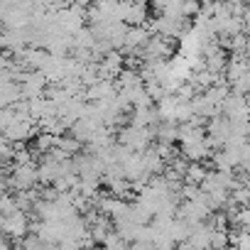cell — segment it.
Listing matches in <instances>:
<instances>
[{
	"label": "cell",
	"instance_id": "6da1fadb",
	"mask_svg": "<svg viewBox=\"0 0 250 250\" xmlns=\"http://www.w3.org/2000/svg\"><path fill=\"white\" fill-rule=\"evenodd\" d=\"M0 233H8L15 240V245H18L30 233V213L25 208H18V211H13L8 216L0 213Z\"/></svg>",
	"mask_w": 250,
	"mask_h": 250
},
{
	"label": "cell",
	"instance_id": "7a4b0ae2",
	"mask_svg": "<svg viewBox=\"0 0 250 250\" xmlns=\"http://www.w3.org/2000/svg\"><path fill=\"white\" fill-rule=\"evenodd\" d=\"M13 189L15 191H25V189H32L40 184V165L37 162H27V165H15L13 174Z\"/></svg>",
	"mask_w": 250,
	"mask_h": 250
},
{
	"label": "cell",
	"instance_id": "3957f363",
	"mask_svg": "<svg viewBox=\"0 0 250 250\" xmlns=\"http://www.w3.org/2000/svg\"><path fill=\"white\" fill-rule=\"evenodd\" d=\"M22 83L20 81H0V105H13L22 101Z\"/></svg>",
	"mask_w": 250,
	"mask_h": 250
},
{
	"label": "cell",
	"instance_id": "277c9868",
	"mask_svg": "<svg viewBox=\"0 0 250 250\" xmlns=\"http://www.w3.org/2000/svg\"><path fill=\"white\" fill-rule=\"evenodd\" d=\"M157 140L179 143V123H174V120H160L157 123Z\"/></svg>",
	"mask_w": 250,
	"mask_h": 250
},
{
	"label": "cell",
	"instance_id": "5b68a950",
	"mask_svg": "<svg viewBox=\"0 0 250 250\" xmlns=\"http://www.w3.org/2000/svg\"><path fill=\"white\" fill-rule=\"evenodd\" d=\"M118 86L120 88H135V86H145V79L140 74V69H123L118 74Z\"/></svg>",
	"mask_w": 250,
	"mask_h": 250
},
{
	"label": "cell",
	"instance_id": "8992f818",
	"mask_svg": "<svg viewBox=\"0 0 250 250\" xmlns=\"http://www.w3.org/2000/svg\"><path fill=\"white\" fill-rule=\"evenodd\" d=\"M150 18H147V5H145V0H138V3L130 5L128 15H125V22L128 25H145Z\"/></svg>",
	"mask_w": 250,
	"mask_h": 250
},
{
	"label": "cell",
	"instance_id": "52a82bcc",
	"mask_svg": "<svg viewBox=\"0 0 250 250\" xmlns=\"http://www.w3.org/2000/svg\"><path fill=\"white\" fill-rule=\"evenodd\" d=\"M208 174V167L204 162H189L187 167V174H184V182H194V184H201Z\"/></svg>",
	"mask_w": 250,
	"mask_h": 250
},
{
	"label": "cell",
	"instance_id": "ba28073f",
	"mask_svg": "<svg viewBox=\"0 0 250 250\" xmlns=\"http://www.w3.org/2000/svg\"><path fill=\"white\" fill-rule=\"evenodd\" d=\"M54 145H57V135H52V133H47V130H40V135L35 138V147H37L42 155L49 152Z\"/></svg>",
	"mask_w": 250,
	"mask_h": 250
},
{
	"label": "cell",
	"instance_id": "9c48e42d",
	"mask_svg": "<svg viewBox=\"0 0 250 250\" xmlns=\"http://www.w3.org/2000/svg\"><path fill=\"white\" fill-rule=\"evenodd\" d=\"M101 245H105V248H113V250H120V248H130V243L125 240V238H123V235H120L115 228H113V230H110V233L103 238V243H101Z\"/></svg>",
	"mask_w": 250,
	"mask_h": 250
},
{
	"label": "cell",
	"instance_id": "30bf717a",
	"mask_svg": "<svg viewBox=\"0 0 250 250\" xmlns=\"http://www.w3.org/2000/svg\"><path fill=\"white\" fill-rule=\"evenodd\" d=\"M226 245H230V235H228V230H223V228H213V233H211V248H226Z\"/></svg>",
	"mask_w": 250,
	"mask_h": 250
},
{
	"label": "cell",
	"instance_id": "8fae6325",
	"mask_svg": "<svg viewBox=\"0 0 250 250\" xmlns=\"http://www.w3.org/2000/svg\"><path fill=\"white\" fill-rule=\"evenodd\" d=\"M230 199L238 204V206H250V187H238L230 191Z\"/></svg>",
	"mask_w": 250,
	"mask_h": 250
},
{
	"label": "cell",
	"instance_id": "7c38bea8",
	"mask_svg": "<svg viewBox=\"0 0 250 250\" xmlns=\"http://www.w3.org/2000/svg\"><path fill=\"white\" fill-rule=\"evenodd\" d=\"M230 88H233L235 93H250V69H248V71H245V74H243Z\"/></svg>",
	"mask_w": 250,
	"mask_h": 250
},
{
	"label": "cell",
	"instance_id": "4fadbf2b",
	"mask_svg": "<svg viewBox=\"0 0 250 250\" xmlns=\"http://www.w3.org/2000/svg\"><path fill=\"white\" fill-rule=\"evenodd\" d=\"M201 10V0H184V15L187 18H196Z\"/></svg>",
	"mask_w": 250,
	"mask_h": 250
}]
</instances>
